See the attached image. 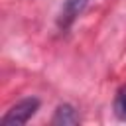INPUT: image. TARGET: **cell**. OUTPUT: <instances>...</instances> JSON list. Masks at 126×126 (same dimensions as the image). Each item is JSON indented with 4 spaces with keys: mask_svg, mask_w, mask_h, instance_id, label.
Returning <instances> with one entry per match:
<instances>
[{
    "mask_svg": "<svg viewBox=\"0 0 126 126\" xmlns=\"http://www.w3.org/2000/svg\"><path fill=\"white\" fill-rule=\"evenodd\" d=\"M89 2H91V0H65V2H63V8H61V12H59V20H57L59 28H61L63 32L69 30V28L73 26V22L85 12V8L89 6Z\"/></svg>",
    "mask_w": 126,
    "mask_h": 126,
    "instance_id": "obj_2",
    "label": "cell"
},
{
    "mask_svg": "<svg viewBox=\"0 0 126 126\" xmlns=\"http://www.w3.org/2000/svg\"><path fill=\"white\" fill-rule=\"evenodd\" d=\"M39 108V100L30 96V98H24L20 102H16L4 116H2V124L4 126H20V124H26Z\"/></svg>",
    "mask_w": 126,
    "mask_h": 126,
    "instance_id": "obj_1",
    "label": "cell"
},
{
    "mask_svg": "<svg viewBox=\"0 0 126 126\" xmlns=\"http://www.w3.org/2000/svg\"><path fill=\"white\" fill-rule=\"evenodd\" d=\"M114 112L120 120H126V87L120 89L114 98Z\"/></svg>",
    "mask_w": 126,
    "mask_h": 126,
    "instance_id": "obj_4",
    "label": "cell"
},
{
    "mask_svg": "<svg viewBox=\"0 0 126 126\" xmlns=\"http://www.w3.org/2000/svg\"><path fill=\"white\" fill-rule=\"evenodd\" d=\"M79 122L81 118L71 104H59L51 118V124H57V126H69V124H79Z\"/></svg>",
    "mask_w": 126,
    "mask_h": 126,
    "instance_id": "obj_3",
    "label": "cell"
}]
</instances>
